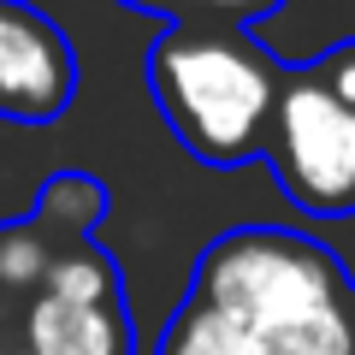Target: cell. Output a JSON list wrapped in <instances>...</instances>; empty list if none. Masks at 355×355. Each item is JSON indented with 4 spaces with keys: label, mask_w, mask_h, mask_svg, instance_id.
I'll use <instances>...</instances> for the list:
<instances>
[{
    "label": "cell",
    "mask_w": 355,
    "mask_h": 355,
    "mask_svg": "<svg viewBox=\"0 0 355 355\" xmlns=\"http://www.w3.org/2000/svg\"><path fill=\"white\" fill-rule=\"evenodd\" d=\"M24 355H137V326L113 254L95 237H60L24 308Z\"/></svg>",
    "instance_id": "277c9868"
},
{
    "label": "cell",
    "mask_w": 355,
    "mask_h": 355,
    "mask_svg": "<svg viewBox=\"0 0 355 355\" xmlns=\"http://www.w3.org/2000/svg\"><path fill=\"white\" fill-rule=\"evenodd\" d=\"M119 6L154 12V18H166V24H196V18H214V24H249V18L279 12L284 0H119Z\"/></svg>",
    "instance_id": "9c48e42d"
},
{
    "label": "cell",
    "mask_w": 355,
    "mask_h": 355,
    "mask_svg": "<svg viewBox=\"0 0 355 355\" xmlns=\"http://www.w3.org/2000/svg\"><path fill=\"white\" fill-rule=\"evenodd\" d=\"M12 355H24V349H12Z\"/></svg>",
    "instance_id": "7c38bea8"
},
{
    "label": "cell",
    "mask_w": 355,
    "mask_h": 355,
    "mask_svg": "<svg viewBox=\"0 0 355 355\" xmlns=\"http://www.w3.org/2000/svg\"><path fill=\"white\" fill-rule=\"evenodd\" d=\"M77 53L30 0H0V119L48 125L77 95Z\"/></svg>",
    "instance_id": "5b68a950"
},
{
    "label": "cell",
    "mask_w": 355,
    "mask_h": 355,
    "mask_svg": "<svg viewBox=\"0 0 355 355\" xmlns=\"http://www.w3.org/2000/svg\"><path fill=\"white\" fill-rule=\"evenodd\" d=\"M154 355H261V349H254V338L225 314V308L202 302V296H184L178 314L160 326Z\"/></svg>",
    "instance_id": "8992f818"
},
{
    "label": "cell",
    "mask_w": 355,
    "mask_h": 355,
    "mask_svg": "<svg viewBox=\"0 0 355 355\" xmlns=\"http://www.w3.org/2000/svg\"><path fill=\"white\" fill-rule=\"evenodd\" d=\"M284 71L243 24H166L148 53V89L172 137L202 166H243L266 154Z\"/></svg>",
    "instance_id": "7a4b0ae2"
},
{
    "label": "cell",
    "mask_w": 355,
    "mask_h": 355,
    "mask_svg": "<svg viewBox=\"0 0 355 355\" xmlns=\"http://www.w3.org/2000/svg\"><path fill=\"white\" fill-rule=\"evenodd\" d=\"M314 71H320V83H326L338 101L355 107V42H338V48H331L326 60L314 65Z\"/></svg>",
    "instance_id": "30bf717a"
},
{
    "label": "cell",
    "mask_w": 355,
    "mask_h": 355,
    "mask_svg": "<svg viewBox=\"0 0 355 355\" xmlns=\"http://www.w3.org/2000/svg\"><path fill=\"white\" fill-rule=\"evenodd\" d=\"M266 160L279 172V190L314 219L355 214V107L338 101L320 71H284Z\"/></svg>",
    "instance_id": "3957f363"
},
{
    "label": "cell",
    "mask_w": 355,
    "mask_h": 355,
    "mask_svg": "<svg viewBox=\"0 0 355 355\" xmlns=\"http://www.w3.org/2000/svg\"><path fill=\"white\" fill-rule=\"evenodd\" d=\"M53 243H60V237H53L36 214L18 219V225H6V231H0V284L30 296L42 284V272H48V261H53Z\"/></svg>",
    "instance_id": "ba28073f"
},
{
    "label": "cell",
    "mask_w": 355,
    "mask_h": 355,
    "mask_svg": "<svg viewBox=\"0 0 355 355\" xmlns=\"http://www.w3.org/2000/svg\"><path fill=\"white\" fill-rule=\"evenodd\" d=\"M349 314H355V302H349Z\"/></svg>",
    "instance_id": "8fae6325"
},
{
    "label": "cell",
    "mask_w": 355,
    "mask_h": 355,
    "mask_svg": "<svg viewBox=\"0 0 355 355\" xmlns=\"http://www.w3.org/2000/svg\"><path fill=\"white\" fill-rule=\"evenodd\" d=\"M101 214H107V196H101V184L89 172H60L48 190H42V207H36V219L53 237H89Z\"/></svg>",
    "instance_id": "52a82bcc"
},
{
    "label": "cell",
    "mask_w": 355,
    "mask_h": 355,
    "mask_svg": "<svg viewBox=\"0 0 355 355\" xmlns=\"http://www.w3.org/2000/svg\"><path fill=\"white\" fill-rule=\"evenodd\" d=\"M190 296L225 308L261 355H355V284L326 243L284 225H237L196 261Z\"/></svg>",
    "instance_id": "6da1fadb"
}]
</instances>
